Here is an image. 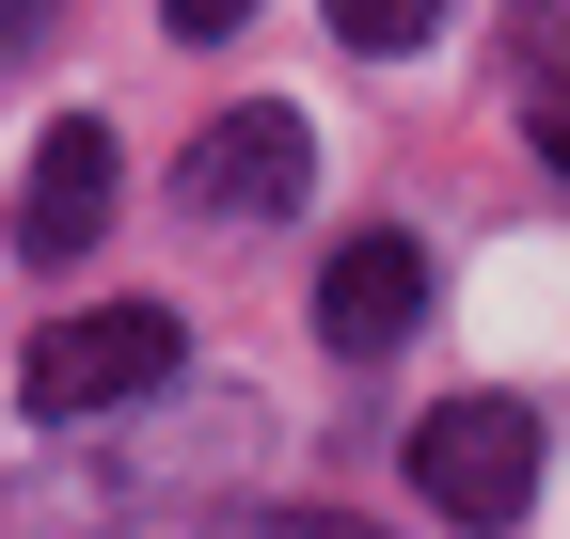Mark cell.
<instances>
[{"mask_svg": "<svg viewBox=\"0 0 570 539\" xmlns=\"http://www.w3.org/2000/svg\"><path fill=\"white\" fill-rule=\"evenodd\" d=\"M317 190V127L285 111V96H254V111H223L190 144V207H223V223H285Z\"/></svg>", "mask_w": 570, "mask_h": 539, "instance_id": "3957f363", "label": "cell"}, {"mask_svg": "<svg viewBox=\"0 0 570 539\" xmlns=\"http://www.w3.org/2000/svg\"><path fill=\"white\" fill-rule=\"evenodd\" d=\"M0 32H17V48H32V32H48V0H0Z\"/></svg>", "mask_w": 570, "mask_h": 539, "instance_id": "9c48e42d", "label": "cell"}, {"mask_svg": "<svg viewBox=\"0 0 570 539\" xmlns=\"http://www.w3.org/2000/svg\"><path fill=\"white\" fill-rule=\"evenodd\" d=\"M175 365H190V333L159 302H96V317H48L17 350V396H32V413H111V396L175 381Z\"/></svg>", "mask_w": 570, "mask_h": 539, "instance_id": "7a4b0ae2", "label": "cell"}, {"mask_svg": "<svg viewBox=\"0 0 570 539\" xmlns=\"http://www.w3.org/2000/svg\"><path fill=\"white\" fill-rule=\"evenodd\" d=\"M412 508L523 523L539 508V413H523V396H428V413H412Z\"/></svg>", "mask_w": 570, "mask_h": 539, "instance_id": "6da1fadb", "label": "cell"}, {"mask_svg": "<svg viewBox=\"0 0 570 539\" xmlns=\"http://www.w3.org/2000/svg\"><path fill=\"white\" fill-rule=\"evenodd\" d=\"M523 144L570 175V32H523Z\"/></svg>", "mask_w": 570, "mask_h": 539, "instance_id": "8992f818", "label": "cell"}, {"mask_svg": "<svg viewBox=\"0 0 570 539\" xmlns=\"http://www.w3.org/2000/svg\"><path fill=\"white\" fill-rule=\"evenodd\" d=\"M111 127H48V159H32V190H17V254H96V223H111Z\"/></svg>", "mask_w": 570, "mask_h": 539, "instance_id": "5b68a950", "label": "cell"}, {"mask_svg": "<svg viewBox=\"0 0 570 539\" xmlns=\"http://www.w3.org/2000/svg\"><path fill=\"white\" fill-rule=\"evenodd\" d=\"M412 317H428V254L396 223H365V238L317 254V333H333V350H396Z\"/></svg>", "mask_w": 570, "mask_h": 539, "instance_id": "277c9868", "label": "cell"}, {"mask_svg": "<svg viewBox=\"0 0 570 539\" xmlns=\"http://www.w3.org/2000/svg\"><path fill=\"white\" fill-rule=\"evenodd\" d=\"M317 17H333L348 48H428V32H444V0H317Z\"/></svg>", "mask_w": 570, "mask_h": 539, "instance_id": "52a82bcc", "label": "cell"}, {"mask_svg": "<svg viewBox=\"0 0 570 539\" xmlns=\"http://www.w3.org/2000/svg\"><path fill=\"white\" fill-rule=\"evenodd\" d=\"M238 17H254V0H175V32H190V48H223Z\"/></svg>", "mask_w": 570, "mask_h": 539, "instance_id": "ba28073f", "label": "cell"}]
</instances>
